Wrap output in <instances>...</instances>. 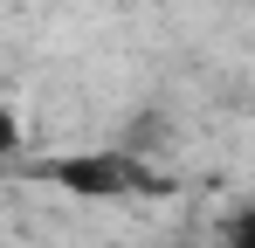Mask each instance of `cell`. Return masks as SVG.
<instances>
[{
	"label": "cell",
	"instance_id": "1",
	"mask_svg": "<svg viewBox=\"0 0 255 248\" xmlns=\"http://www.w3.org/2000/svg\"><path fill=\"white\" fill-rule=\"evenodd\" d=\"M28 172L48 179L55 193H76V200H145V193H166V172H159L152 159H138L131 145L55 152V159H35Z\"/></svg>",
	"mask_w": 255,
	"mask_h": 248
},
{
	"label": "cell",
	"instance_id": "2",
	"mask_svg": "<svg viewBox=\"0 0 255 248\" xmlns=\"http://www.w3.org/2000/svg\"><path fill=\"white\" fill-rule=\"evenodd\" d=\"M221 248H255V200L235 207V214L221 221Z\"/></svg>",
	"mask_w": 255,
	"mask_h": 248
}]
</instances>
